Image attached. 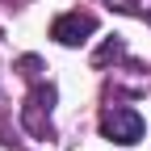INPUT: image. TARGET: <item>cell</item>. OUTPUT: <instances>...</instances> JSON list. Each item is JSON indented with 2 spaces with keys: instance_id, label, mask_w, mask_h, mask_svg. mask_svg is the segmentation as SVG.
Here are the masks:
<instances>
[{
  "instance_id": "1",
  "label": "cell",
  "mask_w": 151,
  "mask_h": 151,
  "mask_svg": "<svg viewBox=\"0 0 151 151\" xmlns=\"http://www.w3.org/2000/svg\"><path fill=\"white\" fill-rule=\"evenodd\" d=\"M50 105H55V84H34V92L21 105V126L34 139H50Z\"/></svg>"
},
{
  "instance_id": "5",
  "label": "cell",
  "mask_w": 151,
  "mask_h": 151,
  "mask_svg": "<svg viewBox=\"0 0 151 151\" xmlns=\"http://www.w3.org/2000/svg\"><path fill=\"white\" fill-rule=\"evenodd\" d=\"M17 67H21V76H25V80H34V76L42 71V59H38V55H25V59L17 63Z\"/></svg>"
},
{
  "instance_id": "2",
  "label": "cell",
  "mask_w": 151,
  "mask_h": 151,
  "mask_svg": "<svg viewBox=\"0 0 151 151\" xmlns=\"http://www.w3.org/2000/svg\"><path fill=\"white\" fill-rule=\"evenodd\" d=\"M101 134L109 143H126V147H134L143 139V118H139V109H130V105H113L101 113Z\"/></svg>"
},
{
  "instance_id": "3",
  "label": "cell",
  "mask_w": 151,
  "mask_h": 151,
  "mask_svg": "<svg viewBox=\"0 0 151 151\" xmlns=\"http://www.w3.org/2000/svg\"><path fill=\"white\" fill-rule=\"evenodd\" d=\"M92 34H97V17H92V13H80V9L50 21V38L59 46H80L84 38H92Z\"/></svg>"
},
{
  "instance_id": "4",
  "label": "cell",
  "mask_w": 151,
  "mask_h": 151,
  "mask_svg": "<svg viewBox=\"0 0 151 151\" xmlns=\"http://www.w3.org/2000/svg\"><path fill=\"white\" fill-rule=\"evenodd\" d=\"M122 59V42H118V38H109V42L97 50V55H92V63H97V67H105V63H118Z\"/></svg>"
}]
</instances>
